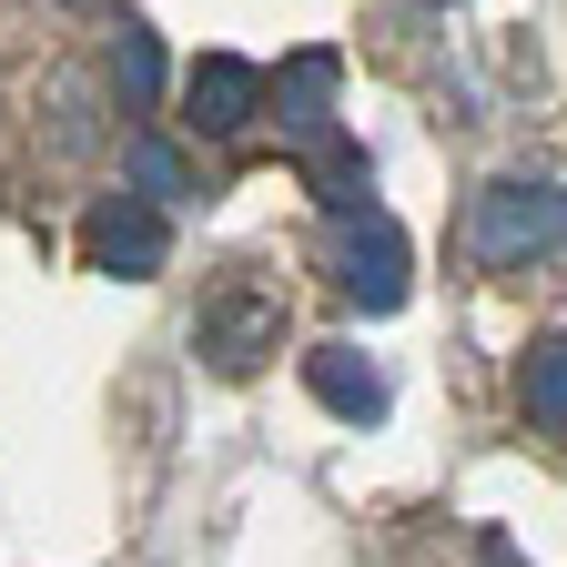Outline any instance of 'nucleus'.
I'll use <instances>...</instances> for the list:
<instances>
[{
    "mask_svg": "<svg viewBox=\"0 0 567 567\" xmlns=\"http://www.w3.org/2000/svg\"><path fill=\"white\" fill-rule=\"evenodd\" d=\"M295 163H305V183H315V203L334 213V224L375 203V163H365V142H354V132H334V122L295 132Z\"/></svg>",
    "mask_w": 567,
    "mask_h": 567,
    "instance_id": "nucleus-7",
    "label": "nucleus"
},
{
    "mask_svg": "<svg viewBox=\"0 0 567 567\" xmlns=\"http://www.w3.org/2000/svg\"><path fill=\"white\" fill-rule=\"evenodd\" d=\"M82 11H102V0H82Z\"/></svg>",
    "mask_w": 567,
    "mask_h": 567,
    "instance_id": "nucleus-13",
    "label": "nucleus"
},
{
    "mask_svg": "<svg viewBox=\"0 0 567 567\" xmlns=\"http://www.w3.org/2000/svg\"><path fill=\"white\" fill-rule=\"evenodd\" d=\"M142 193H153V203H163V193H183V163L163 153V142H142Z\"/></svg>",
    "mask_w": 567,
    "mask_h": 567,
    "instance_id": "nucleus-11",
    "label": "nucleus"
},
{
    "mask_svg": "<svg viewBox=\"0 0 567 567\" xmlns=\"http://www.w3.org/2000/svg\"><path fill=\"white\" fill-rule=\"evenodd\" d=\"M254 112H264V71H254L244 51H203V61L183 71V122H193V132L224 142V132H244Z\"/></svg>",
    "mask_w": 567,
    "mask_h": 567,
    "instance_id": "nucleus-5",
    "label": "nucleus"
},
{
    "mask_svg": "<svg viewBox=\"0 0 567 567\" xmlns=\"http://www.w3.org/2000/svg\"><path fill=\"white\" fill-rule=\"evenodd\" d=\"M274 102H284V132L334 122V112H324V102H334V51H295V61H284V82H274Z\"/></svg>",
    "mask_w": 567,
    "mask_h": 567,
    "instance_id": "nucleus-9",
    "label": "nucleus"
},
{
    "mask_svg": "<svg viewBox=\"0 0 567 567\" xmlns=\"http://www.w3.org/2000/svg\"><path fill=\"white\" fill-rule=\"evenodd\" d=\"M163 41L142 31V21H122V41H112V82H122V102H163Z\"/></svg>",
    "mask_w": 567,
    "mask_h": 567,
    "instance_id": "nucleus-10",
    "label": "nucleus"
},
{
    "mask_svg": "<svg viewBox=\"0 0 567 567\" xmlns=\"http://www.w3.org/2000/svg\"><path fill=\"white\" fill-rule=\"evenodd\" d=\"M82 254H92V274L142 284V274H163V264H173V224H163V203H153V193H102V203L82 213Z\"/></svg>",
    "mask_w": 567,
    "mask_h": 567,
    "instance_id": "nucleus-3",
    "label": "nucleus"
},
{
    "mask_svg": "<svg viewBox=\"0 0 567 567\" xmlns=\"http://www.w3.org/2000/svg\"><path fill=\"white\" fill-rule=\"evenodd\" d=\"M466 244H476V264H537V254H557L567 244V193L537 183V173H496L476 193V213H466Z\"/></svg>",
    "mask_w": 567,
    "mask_h": 567,
    "instance_id": "nucleus-1",
    "label": "nucleus"
},
{
    "mask_svg": "<svg viewBox=\"0 0 567 567\" xmlns=\"http://www.w3.org/2000/svg\"><path fill=\"white\" fill-rule=\"evenodd\" d=\"M425 11H446V0H425Z\"/></svg>",
    "mask_w": 567,
    "mask_h": 567,
    "instance_id": "nucleus-12",
    "label": "nucleus"
},
{
    "mask_svg": "<svg viewBox=\"0 0 567 567\" xmlns=\"http://www.w3.org/2000/svg\"><path fill=\"white\" fill-rule=\"evenodd\" d=\"M517 395H527V415H537V436L567 446V334H537V344H527Z\"/></svg>",
    "mask_w": 567,
    "mask_h": 567,
    "instance_id": "nucleus-8",
    "label": "nucleus"
},
{
    "mask_svg": "<svg viewBox=\"0 0 567 567\" xmlns=\"http://www.w3.org/2000/svg\"><path fill=\"white\" fill-rule=\"evenodd\" d=\"M334 284L365 315H395L415 295V244H405V224H395L385 203H365V213H344V224H334Z\"/></svg>",
    "mask_w": 567,
    "mask_h": 567,
    "instance_id": "nucleus-2",
    "label": "nucleus"
},
{
    "mask_svg": "<svg viewBox=\"0 0 567 567\" xmlns=\"http://www.w3.org/2000/svg\"><path fill=\"white\" fill-rule=\"evenodd\" d=\"M305 385H315V405L344 415V425H385V415H395L385 365H375V354H354V344H315V354H305Z\"/></svg>",
    "mask_w": 567,
    "mask_h": 567,
    "instance_id": "nucleus-6",
    "label": "nucleus"
},
{
    "mask_svg": "<svg viewBox=\"0 0 567 567\" xmlns=\"http://www.w3.org/2000/svg\"><path fill=\"white\" fill-rule=\"evenodd\" d=\"M274 334H284V305L264 284H224V295H203V315H193V344H203L213 375H254L274 354Z\"/></svg>",
    "mask_w": 567,
    "mask_h": 567,
    "instance_id": "nucleus-4",
    "label": "nucleus"
}]
</instances>
